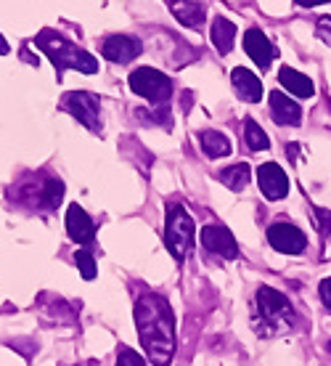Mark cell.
<instances>
[{
	"label": "cell",
	"mask_w": 331,
	"mask_h": 366,
	"mask_svg": "<svg viewBox=\"0 0 331 366\" xmlns=\"http://www.w3.org/2000/svg\"><path fill=\"white\" fill-rule=\"evenodd\" d=\"M128 83H130V91L136 93V96H143L154 107H167V101L173 96V80L167 74L159 72V69H154V66H138V69H133Z\"/></svg>",
	"instance_id": "cell-5"
},
{
	"label": "cell",
	"mask_w": 331,
	"mask_h": 366,
	"mask_svg": "<svg viewBox=\"0 0 331 366\" xmlns=\"http://www.w3.org/2000/svg\"><path fill=\"white\" fill-rule=\"evenodd\" d=\"M230 80H233V88H236V93H239L244 101L258 104V101L263 99V83L258 80V74H252L249 69L236 66V69L230 72Z\"/></svg>",
	"instance_id": "cell-15"
},
{
	"label": "cell",
	"mask_w": 331,
	"mask_h": 366,
	"mask_svg": "<svg viewBox=\"0 0 331 366\" xmlns=\"http://www.w3.org/2000/svg\"><path fill=\"white\" fill-rule=\"evenodd\" d=\"M16 199L29 202L35 210H56L64 199V181L56 175H46L43 181H37V186H29V181H24Z\"/></svg>",
	"instance_id": "cell-6"
},
{
	"label": "cell",
	"mask_w": 331,
	"mask_h": 366,
	"mask_svg": "<svg viewBox=\"0 0 331 366\" xmlns=\"http://www.w3.org/2000/svg\"><path fill=\"white\" fill-rule=\"evenodd\" d=\"M315 218H318V229H321V234H329L331 231V212L315 210Z\"/></svg>",
	"instance_id": "cell-25"
},
{
	"label": "cell",
	"mask_w": 331,
	"mask_h": 366,
	"mask_svg": "<svg viewBox=\"0 0 331 366\" xmlns=\"http://www.w3.org/2000/svg\"><path fill=\"white\" fill-rule=\"evenodd\" d=\"M74 263L80 266V271H83V279H96V260H93V255L88 252V249H80V252H74Z\"/></svg>",
	"instance_id": "cell-22"
},
{
	"label": "cell",
	"mask_w": 331,
	"mask_h": 366,
	"mask_svg": "<svg viewBox=\"0 0 331 366\" xmlns=\"http://www.w3.org/2000/svg\"><path fill=\"white\" fill-rule=\"evenodd\" d=\"M318 37H321L326 46H331V19L329 16H323V19H318Z\"/></svg>",
	"instance_id": "cell-24"
},
{
	"label": "cell",
	"mask_w": 331,
	"mask_h": 366,
	"mask_svg": "<svg viewBox=\"0 0 331 366\" xmlns=\"http://www.w3.org/2000/svg\"><path fill=\"white\" fill-rule=\"evenodd\" d=\"M300 6H305V9H313V6H323V3H329V0H297Z\"/></svg>",
	"instance_id": "cell-27"
},
{
	"label": "cell",
	"mask_w": 331,
	"mask_h": 366,
	"mask_svg": "<svg viewBox=\"0 0 331 366\" xmlns=\"http://www.w3.org/2000/svg\"><path fill=\"white\" fill-rule=\"evenodd\" d=\"M117 366H146V361H143L141 353H136L133 348H125V345H122V348L117 350Z\"/></svg>",
	"instance_id": "cell-23"
},
{
	"label": "cell",
	"mask_w": 331,
	"mask_h": 366,
	"mask_svg": "<svg viewBox=\"0 0 331 366\" xmlns=\"http://www.w3.org/2000/svg\"><path fill=\"white\" fill-rule=\"evenodd\" d=\"M212 43L215 48L220 51V54H228L230 48H233V40H236V27H233V21H228L225 16H218L212 21Z\"/></svg>",
	"instance_id": "cell-18"
},
{
	"label": "cell",
	"mask_w": 331,
	"mask_h": 366,
	"mask_svg": "<svg viewBox=\"0 0 331 366\" xmlns=\"http://www.w3.org/2000/svg\"><path fill=\"white\" fill-rule=\"evenodd\" d=\"M199 144H202L204 154L212 157V159L230 154V141L223 136L220 130H202V133H199Z\"/></svg>",
	"instance_id": "cell-19"
},
{
	"label": "cell",
	"mask_w": 331,
	"mask_h": 366,
	"mask_svg": "<svg viewBox=\"0 0 331 366\" xmlns=\"http://www.w3.org/2000/svg\"><path fill=\"white\" fill-rule=\"evenodd\" d=\"M202 244L207 252L218 257H225V260H233L239 255V247H236V239L225 226H204L202 229Z\"/></svg>",
	"instance_id": "cell-9"
},
{
	"label": "cell",
	"mask_w": 331,
	"mask_h": 366,
	"mask_svg": "<svg viewBox=\"0 0 331 366\" xmlns=\"http://www.w3.org/2000/svg\"><path fill=\"white\" fill-rule=\"evenodd\" d=\"M66 234L77 242V244H93V237H96V223L91 220V215L80 207V204H69L66 210Z\"/></svg>",
	"instance_id": "cell-12"
},
{
	"label": "cell",
	"mask_w": 331,
	"mask_h": 366,
	"mask_svg": "<svg viewBox=\"0 0 331 366\" xmlns=\"http://www.w3.org/2000/svg\"><path fill=\"white\" fill-rule=\"evenodd\" d=\"M101 54L103 59H109L114 64H128V61H133L141 54V40L130 35H111L103 40Z\"/></svg>",
	"instance_id": "cell-11"
},
{
	"label": "cell",
	"mask_w": 331,
	"mask_h": 366,
	"mask_svg": "<svg viewBox=\"0 0 331 366\" xmlns=\"http://www.w3.org/2000/svg\"><path fill=\"white\" fill-rule=\"evenodd\" d=\"M249 178H252V170H249L247 162H239V165H230V167H225V170H220V181L228 186L230 192L247 189Z\"/></svg>",
	"instance_id": "cell-20"
},
{
	"label": "cell",
	"mask_w": 331,
	"mask_h": 366,
	"mask_svg": "<svg viewBox=\"0 0 331 366\" xmlns=\"http://www.w3.org/2000/svg\"><path fill=\"white\" fill-rule=\"evenodd\" d=\"M258 321H265L268 330L265 335H276L281 330L295 327V308L286 300V295H281L273 287H260L258 290Z\"/></svg>",
	"instance_id": "cell-3"
},
{
	"label": "cell",
	"mask_w": 331,
	"mask_h": 366,
	"mask_svg": "<svg viewBox=\"0 0 331 366\" xmlns=\"http://www.w3.org/2000/svg\"><path fill=\"white\" fill-rule=\"evenodd\" d=\"M175 19L185 27H199L204 21V6L196 0H175L173 3Z\"/></svg>",
	"instance_id": "cell-17"
},
{
	"label": "cell",
	"mask_w": 331,
	"mask_h": 366,
	"mask_svg": "<svg viewBox=\"0 0 331 366\" xmlns=\"http://www.w3.org/2000/svg\"><path fill=\"white\" fill-rule=\"evenodd\" d=\"M258 183L260 192L265 194L268 199H284L289 194V178L276 162H265L258 167Z\"/></svg>",
	"instance_id": "cell-10"
},
{
	"label": "cell",
	"mask_w": 331,
	"mask_h": 366,
	"mask_svg": "<svg viewBox=\"0 0 331 366\" xmlns=\"http://www.w3.org/2000/svg\"><path fill=\"white\" fill-rule=\"evenodd\" d=\"M268 242H270L278 252H284V255H300V252H305V247H307V237H305L297 226L286 223V220H278V223H273V226L268 229Z\"/></svg>",
	"instance_id": "cell-8"
},
{
	"label": "cell",
	"mask_w": 331,
	"mask_h": 366,
	"mask_svg": "<svg viewBox=\"0 0 331 366\" xmlns=\"http://www.w3.org/2000/svg\"><path fill=\"white\" fill-rule=\"evenodd\" d=\"M268 101H270V114L276 119V125H300L302 122L300 104L292 101L289 96H284L281 91H273L268 96Z\"/></svg>",
	"instance_id": "cell-14"
},
{
	"label": "cell",
	"mask_w": 331,
	"mask_h": 366,
	"mask_svg": "<svg viewBox=\"0 0 331 366\" xmlns=\"http://www.w3.org/2000/svg\"><path fill=\"white\" fill-rule=\"evenodd\" d=\"M61 109H66L77 122H83L85 128L98 133L101 130V101L98 96H93L88 91H72L66 93V99L61 101Z\"/></svg>",
	"instance_id": "cell-7"
},
{
	"label": "cell",
	"mask_w": 331,
	"mask_h": 366,
	"mask_svg": "<svg viewBox=\"0 0 331 366\" xmlns=\"http://www.w3.org/2000/svg\"><path fill=\"white\" fill-rule=\"evenodd\" d=\"M165 244L175 260H185L193 247V218L183 204H170L167 210Z\"/></svg>",
	"instance_id": "cell-4"
},
{
	"label": "cell",
	"mask_w": 331,
	"mask_h": 366,
	"mask_svg": "<svg viewBox=\"0 0 331 366\" xmlns=\"http://www.w3.org/2000/svg\"><path fill=\"white\" fill-rule=\"evenodd\" d=\"M136 327L154 366H170L175 353V316L162 295H141L136 300Z\"/></svg>",
	"instance_id": "cell-1"
},
{
	"label": "cell",
	"mask_w": 331,
	"mask_h": 366,
	"mask_svg": "<svg viewBox=\"0 0 331 366\" xmlns=\"http://www.w3.org/2000/svg\"><path fill=\"white\" fill-rule=\"evenodd\" d=\"M278 83L284 85L292 96H300V99H310V96L315 93L313 80H310L307 74L292 69V66H281V72H278Z\"/></svg>",
	"instance_id": "cell-16"
},
{
	"label": "cell",
	"mask_w": 331,
	"mask_h": 366,
	"mask_svg": "<svg viewBox=\"0 0 331 366\" xmlns=\"http://www.w3.org/2000/svg\"><path fill=\"white\" fill-rule=\"evenodd\" d=\"M244 51H247L249 59L260 69H268V66L273 64V59H276V48H273V43L260 29H249L247 35H244Z\"/></svg>",
	"instance_id": "cell-13"
},
{
	"label": "cell",
	"mask_w": 331,
	"mask_h": 366,
	"mask_svg": "<svg viewBox=\"0 0 331 366\" xmlns=\"http://www.w3.org/2000/svg\"><path fill=\"white\" fill-rule=\"evenodd\" d=\"M244 144H247L252 152H263V149L270 147L265 130L260 128L255 119H247V122H244Z\"/></svg>",
	"instance_id": "cell-21"
},
{
	"label": "cell",
	"mask_w": 331,
	"mask_h": 366,
	"mask_svg": "<svg viewBox=\"0 0 331 366\" xmlns=\"http://www.w3.org/2000/svg\"><path fill=\"white\" fill-rule=\"evenodd\" d=\"M321 297L326 302V308H331V276L321 282Z\"/></svg>",
	"instance_id": "cell-26"
},
{
	"label": "cell",
	"mask_w": 331,
	"mask_h": 366,
	"mask_svg": "<svg viewBox=\"0 0 331 366\" xmlns=\"http://www.w3.org/2000/svg\"><path fill=\"white\" fill-rule=\"evenodd\" d=\"M35 46L51 59V64L56 66V77H61L64 69H77V72H83V74L98 72V61H96L88 51L72 46L69 40H64V37L58 35V32H54V29L37 32Z\"/></svg>",
	"instance_id": "cell-2"
},
{
	"label": "cell",
	"mask_w": 331,
	"mask_h": 366,
	"mask_svg": "<svg viewBox=\"0 0 331 366\" xmlns=\"http://www.w3.org/2000/svg\"><path fill=\"white\" fill-rule=\"evenodd\" d=\"M9 54V43H6V37L0 35V56H6Z\"/></svg>",
	"instance_id": "cell-28"
}]
</instances>
